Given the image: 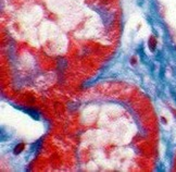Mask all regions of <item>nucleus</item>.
<instances>
[{
    "mask_svg": "<svg viewBox=\"0 0 176 172\" xmlns=\"http://www.w3.org/2000/svg\"><path fill=\"white\" fill-rule=\"evenodd\" d=\"M155 44H157V40H155L154 37H150V40H149V46H150V49L151 50H154L155 48Z\"/></svg>",
    "mask_w": 176,
    "mask_h": 172,
    "instance_id": "nucleus-1",
    "label": "nucleus"
},
{
    "mask_svg": "<svg viewBox=\"0 0 176 172\" xmlns=\"http://www.w3.org/2000/svg\"><path fill=\"white\" fill-rule=\"evenodd\" d=\"M23 147H24V145H23V144H20V145H19V146L15 148V151H14V153H15V154H19L20 151H21V150L23 149Z\"/></svg>",
    "mask_w": 176,
    "mask_h": 172,
    "instance_id": "nucleus-2",
    "label": "nucleus"
}]
</instances>
